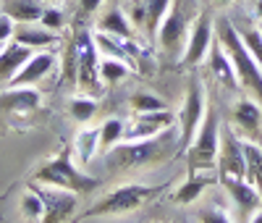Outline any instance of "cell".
Instances as JSON below:
<instances>
[{"mask_svg":"<svg viewBox=\"0 0 262 223\" xmlns=\"http://www.w3.org/2000/svg\"><path fill=\"white\" fill-rule=\"evenodd\" d=\"M179 142H181V137H176V131L170 126L147 139H121L107 152H102V158H105V166L113 171L144 168V166H155V163L165 160L173 145H179Z\"/></svg>","mask_w":262,"mask_h":223,"instance_id":"obj_1","label":"cell"},{"mask_svg":"<svg viewBox=\"0 0 262 223\" xmlns=\"http://www.w3.org/2000/svg\"><path fill=\"white\" fill-rule=\"evenodd\" d=\"M215 37L221 39V45L226 48L233 69H236V79H238V87H244L247 92L254 95V100L262 105V69L259 63L252 58L249 48L244 45L242 34H238L236 24L231 18H221L215 27Z\"/></svg>","mask_w":262,"mask_h":223,"instance_id":"obj_2","label":"cell"},{"mask_svg":"<svg viewBox=\"0 0 262 223\" xmlns=\"http://www.w3.org/2000/svg\"><path fill=\"white\" fill-rule=\"evenodd\" d=\"M32 181L39 184H53V187H63V189H71L76 194H86V192H95L100 187V181L95 176L84 173L74 158H71V147H63L55 158L45 160L34 173H32Z\"/></svg>","mask_w":262,"mask_h":223,"instance_id":"obj_3","label":"cell"},{"mask_svg":"<svg viewBox=\"0 0 262 223\" xmlns=\"http://www.w3.org/2000/svg\"><path fill=\"white\" fill-rule=\"evenodd\" d=\"M196 16H200V8H196L194 0H170V8L163 18V24L158 29V39H155L170 60L184 55L186 37Z\"/></svg>","mask_w":262,"mask_h":223,"instance_id":"obj_4","label":"cell"},{"mask_svg":"<svg viewBox=\"0 0 262 223\" xmlns=\"http://www.w3.org/2000/svg\"><path fill=\"white\" fill-rule=\"evenodd\" d=\"M217 152H221V116H217V108L210 103L194 139L186 147L189 173H205V171L215 168Z\"/></svg>","mask_w":262,"mask_h":223,"instance_id":"obj_5","label":"cell"},{"mask_svg":"<svg viewBox=\"0 0 262 223\" xmlns=\"http://www.w3.org/2000/svg\"><path fill=\"white\" fill-rule=\"evenodd\" d=\"M163 187H147V184H123L113 192H107L100 202H95L86 213L79 215V220H92V218H118L139 210L147 199H152Z\"/></svg>","mask_w":262,"mask_h":223,"instance_id":"obj_6","label":"cell"},{"mask_svg":"<svg viewBox=\"0 0 262 223\" xmlns=\"http://www.w3.org/2000/svg\"><path fill=\"white\" fill-rule=\"evenodd\" d=\"M207 89H205V82L200 79V74H191L189 76V87H186V95H184V105H181V113H179V124H181V147L186 150L189 142L194 139L196 129H200L205 113H207Z\"/></svg>","mask_w":262,"mask_h":223,"instance_id":"obj_7","label":"cell"},{"mask_svg":"<svg viewBox=\"0 0 262 223\" xmlns=\"http://www.w3.org/2000/svg\"><path fill=\"white\" fill-rule=\"evenodd\" d=\"M76 37V45H79V79L76 84L81 87V92L92 95V92H100V50L95 45V34L90 29H79L74 32Z\"/></svg>","mask_w":262,"mask_h":223,"instance_id":"obj_8","label":"cell"},{"mask_svg":"<svg viewBox=\"0 0 262 223\" xmlns=\"http://www.w3.org/2000/svg\"><path fill=\"white\" fill-rule=\"evenodd\" d=\"M215 39V24H212V16L210 11H200V16L194 18V24L189 29V37H186V48H184V55H181V63L194 69L196 63H202L210 53V45Z\"/></svg>","mask_w":262,"mask_h":223,"instance_id":"obj_9","label":"cell"},{"mask_svg":"<svg viewBox=\"0 0 262 223\" xmlns=\"http://www.w3.org/2000/svg\"><path fill=\"white\" fill-rule=\"evenodd\" d=\"M32 189L42 197V202H45V218L48 223H55V220H66L69 215H74L79 199H76V192L71 189H63V187H53V184H39L34 181Z\"/></svg>","mask_w":262,"mask_h":223,"instance_id":"obj_10","label":"cell"},{"mask_svg":"<svg viewBox=\"0 0 262 223\" xmlns=\"http://www.w3.org/2000/svg\"><path fill=\"white\" fill-rule=\"evenodd\" d=\"M221 184L226 187L233 210L242 213V218H249V215L262 205V194H259V189L249 181L247 176H223V178H221Z\"/></svg>","mask_w":262,"mask_h":223,"instance_id":"obj_11","label":"cell"},{"mask_svg":"<svg viewBox=\"0 0 262 223\" xmlns=\"http://www.w3.org/2000/svg\"><path fill=\"white\" fill-rule=\"evenodd\" d=\"M215 168L221 171V178H223V176H247L244 145H242V137H238L233 129H226V131H223L221 152H217Z\"/></svg>","mask_w":262,"mask_h":223,"instance_id":"obj_12","label":"cell"},{"mask_svg":"<svg viewBox=\"0 0 262 223\" xmlns=\"http://www.w3.org/2000/svg\"><path fill=\"white\" fill-rule=\"evenodd\" d=\"M231 126L238 131V137L257 142L262 137V108H259V103L257 100H249V97L233 103Z\"/></svg>","mask_w":262,"mask_h":223,"instance_id":"obj_13","label":"cell"},{"mask_svg":"<svg viewBox=\"0 0 262 223\" xmlns=\"http://www.w3.org/2000/svg\"><path fill=\"white\" fill-rule=\"evenodd\" d=\"M55 66H58L55 53H50V50L32 53V58L21 66L18 74L11 79V87H34V84H39L42 79H48Z\"/></svg>","mask_w":262,"mask_h":223,"instance_id":"obj_14","label":"cell"},{"mask_svg":"<svg viewBox=\"0 0 262 223\" xmlns=\"http://www.w3.org/2000/svg\"><path fill=\"white\" fill-rule=\"evenodd\" d=\"M11 39L27 45V48H32V50H48L50 45L58 42V32L42 27L39 21H16Z\"/></svg>","mask_w":262,"mask_h":223,"instance_id":"obj_15","label":"cell"},{"mask_svg":"<svg viewBox=\"0 0 262 223\" xmlns=\"http://www.w3.org/2000/svg\"><path fill=\"white\" fill-rule=\"evenodd\" d=\"M207 66H210V71L212 76L221 82L226 89H236L238 87V79H236V69H233V63L226 53V48L221 45V39H212L210 45V53H207Z\"/></svg>","mask_w":262,"mask_h":223,"instance_id":"obj_16","label":"cell"},{"mask_svg":"<svg viewBox=\"0 0 262 223\" xmlns=\"http://www.w3.org/2000/svg\"><path fill=\"white\" fill-rule=\"evenodd\" d=\"M32 53H34L32 48H27V45H21L16 39L6 42L3 50H0V82H11L21 66L32 58Z\"/></svg>","mask_w":262,"mask_h":223,"instance_id":"obj_17","label":"cell"},{"mask_svg":"<svg viewBox=\"0 0 262 223\" xmlns=\"http://www.w3.org/2000/svg\"><path fill=\"white\" fill-rule=\"evenodd\" d=\"M42 95L34 87H8L0 92V110H18V113H27V110L39 108Z\"/></svg>","mask_w":262,"mask_h":223,"instance_id":"obj_18","label":"cell"},{"mask_svg":"<svg viewBox=\"0 0 262 223\" xmlns=\"http://www.w3.org/2000/svg\"><path fill=\"white\" fill-rule=\"evenodd\" d=\"M95 45L100 55H111V58H121L126 63L134 60V55L139 53V48H131V42L123 39V37H116V34H107V32H95Z\"/></svg>","mask_w":262,"mask_h":223,"instance_id":"obj_19","label":"cell"},{"mask_svg":"<svg viewBox=\"0 0 262 223\" xmlns=\"http://www.w3.org/2000/svg\"><path fill=\"white\" fill-rule=\"evenodd\" d=\"M0 11L13 21H39L45 0H0Z\"/></svg>","mask_w":262,"mask_h":223,"instance_id":"obj_20","label":"cell"},{"mask_svg":"<svg viewBox=\"0 0 262 223\" xmlns=\"http://www.w3.org/2000/svg\"><path fill=\"white\" fill-rule=\"evenodd\" d=\"M97 29L100 32H107V34H116V37H123V39H131L134 37V24H131V18L126 16V11L121 8H111L105 11L102 18L97 21Z\"/></svg>","mask_w":262,"mask_h":223,"instance_id":"obj_21","label":"cell"},{"mask_svg":"<svg viewBox=\"0 0 262 223\" xmlns=\"http://www.w3.org/2000/svg\"><path fill=\"white\" fill-rule=\"evenodd\" d=\"M79 79V45L76 37L66 39L63 53H60V87H74Z\"/></svg>","mask_w":262,"mask_h":223,"instance_id":"obj_22","label":"cell"},{"mask_svg":"<svg viewBox=\"0 0 262 223\" xmlns=\"http://www.w3.org/2000/svg\"><path fill=\"white\" fill-rule=\"evenodd\" d=\"M74 152L79 158V166H90L92 158L100 152V126L81 129L74 139Z\"/></svg>","mask_w":262,"mask_h":223,"instance_id":"obj_23","label":"cell"},{"mask_svg":"<svg viewBox=\"0 0 262 223\" xmlns=\"http://www.w3.org/2000/svg\"><path fill=\"white\" fill-rule=\"evenodd\" d=\"M128 74H131V63H126L121 58H111V55H100V82H102V87L118 84Z\"/></svg>","mask_w":262,"mask_h":223,"instance_id":"obj_24","label":"cell"},{"mask_svg":"<svg viewBox=\"0 0 262 223\" xmlns=\"http://www.w3.org/2000/svg\"><path fill=\"white\" fill-rule=\"evenodd\" d=\"M147 3V21H144V37L147 42L158 39V29L163 24V18L170 8V0H144Z\"/></svg>","mask_w":262,"mask_h":223,"instance_id":"obj_25","label":"cell"},{"mask_svg":"<svg viewBox=\"0 0 262 223\" xmlns=\"http://www.w3.org/2000/svg\"><path fill=\"white\" fill-rule=\"evenodd\" d=\"M242 145H244V158H247V178L262 194V147L244 137H242Z\"/></svg>","mask_w":262,"mask_h":223,"instance_id":"obj_26","label":"cell"},{"mask_svg":"<svg viewBox=\"0 0 262 223\" xmlns=\"http://www.w3.org/2000/svg\"><path fill=\"white\" fill-rule=\"evenodd\" d=\"M97 97H92V95H86V92H81V95H74L71 100H69V113H71V118L74 121H79V124H86V121H92L95 118V113H97Z\"/></svg>","mask_w":262,"mask_h":223,"instance_id":"obj_27","label":"cell"},{"mask_svg":"<svg viewBox=\"0 0 262 223\" xmlns=\"http://www.w3.org/2000/svg\"><path fill=\"white\" fill-rule=\"evenodd\" d=\"M126 134V121L123 118H105L100 124V152H107L113 145H118Z\"/></svg>","mask_w":262,"mask_h":223,"instance_id":"obj_28","label":"cell"},{"mask_svg":"<svg viewBox=\"0 0 262 223\" xmlns=\"http://www.w3.org/2000/svg\"><path fill=\"white\" fill-rule=\"evenodd\" d=\"M212 184V178H207V176H196V173H189V178H186V184L176 192V202H181V205H189V202H194V199H200V194L207 189Z\"/></svg>","mask_w":262,"mask_h":223,"instance_id":"obj_29","label":"cell"},{"mask_svg":"<svg viewBox=\"0 0 262 223\" xmlns=\"http://www.w3.org/2000/svg\"><path fill=\"white\" fill-rule=\"evenodd\" d=\"M18 210H21V218H24V220H42V218H45V202H42V197L34 189L21 194Z\"/></svg>","mask_w":262,"mask_h":223,"instance_id":"obj_30","label":"cell"},{"mask_svg":"<svg viewBox=\"0 0 262 223\" xmlns=\"http://www.w3.org/2000/svg\"><path fill=\"white\" fill-rule=\"evenodd\" d=\"M128 105H131L134 113H147V110H163V108H168V103L163 97L152 95V92H134L131 100H128Z\"/></svg>","mask_w":262,"mask_h":223,"instance_id":"obj_31","label":"cell"},{"mask_svg":"<svg viewBox=\"0 0 262 223\" xmlns=\"http://www.w3.org/2000/svg\"><path fill=\"white\" fill-rule=\"evenodd\" d=\"M236 29H238V34H242L244 45L249 48L252 58L259 63V69H262V32H259V27L247 24V27H236Z\"/></svg>","mask_w":262,"mask_h":223,"instance_id":"obj_32","label":"cell"},{"mask_svg":"<svg viewBox=\"0 0 262 223\" xmlns=\"http://www.w3.org/2000/svg\"><path fill=\"white\" fill-rule=\"evenodd\" d=\"M39 24L60 34V32L66 29V24H69V21H66V13H63L60 8H55V6H45V11H42V16H39Z\"/></svg>","mask_w":262,"mask_h":223,"instance_id":"obj_33","label":"cell"},{"mask_svg":"<svg viewBox=\"0 0 262 223\" xmlns=\"http://www.w3.org/2000/svg\"><path fill=\"white\" fill-rule=\"evenodd\" d=\"M196 218L205 220V223H221V220L226 223V220H231V215L226 210H217V208H202Z\"/></svg>","mask_w":262,"mask_h":223,"instance_id":"obj_34","label":"cell"},{"mask_svg":"<svg viewBox=\"0 0 262 223\" xmlns=\"http://www.w3.org/2000/svg\"><path fill=\"white\" fill-rule=\"evenodd\" d=\"M13 24H16V21L8 18L3 11H0V45L11 39V34H13Z\"/></svg>","mask_w":262,"mask_h":223,"instance_id":"obj_35","label":"cell"},{"mask_svg":"<svg viewBox=\"0 0 262 223\" xmlns=\"http://www.w3.org/2000/svg\"><path fill=\"white\" fill-rule=\"evenodd\" d=\"M100 6H102V0H79V8L86 16H92L95 11H100Z\"/></svg>","mask_w":262,"mask_h":223,"instance_id":"obj_36","label":"cell"},{"mask_svg":"<svg viewBox=\"0 0 262 223\" xmlns=\"http://www.w3.org/2000/svg\"><path fill=\"white\" fill-rule=\"evenodd\" d=\"M247 220H252V223H262V205H259V208H257V210L247 218Z\"/></svg>","mask_w":262,"mask_h":223,"instance_id":"obj_37","label":"cell"},{"mask_svg":"<svg viewBox=\"0 0 262 223\" xmlns=\"http://www.w3.org/2000/svg\"><path fill=\"white\" fill-rule=\"evenodd\" d=\"M254 16L262 21V0H257V3H254Z\"/></svg>","mask_w":262,"mask_h":223,"instance_id":"obj_38","label":"cell"},{"mask_svg":"<svg viewBox=\"0 0 262 223\" xmlns=\"http://www.w3.org/2000/svg\"><path fill=\"white\" fill-rule=\"evenodd\" d=\"M217 3H221V6H228V3H231V0H217Z\"/></svg>","mask_w":262,"mask_h":223,"instance_id":"obj_39","label":"cell"},{"mask_svg":"<svg viewBox=\"0 0 262 223\" xmlns=\"http://www.w3.org/2000/svg\"><path fill=\"white\" fill-rule=\"evenodd\" d=\"M3 45H6V42H3ZM3 45H0V50H3Z\"/></svg>","mask_w":262,"mask_h":223,"instance_id":"obj_40","label":"cell"},{"mask_svg":"<svg viewBox=\"0 0 262 223\" xmlns=\"http://www.w3.org/2000/svg\"><path fill=\"white\" fill-rule=\"evenodd\" d=\"M45 3H53V0H45Z\"/></svg>","mask_w":262,"mask_h":223,"instance_id":"obj_41","label":"cell"},{"mask_svg":"<svg viewBox=\"0 0 262 223\" xmlns=\"http://www.w3.org/2000/svg\"><path fill=\"white\" fill-rule=\"evenodd\" d=\"M121 3H126V0H121Z\"/></svg>","mask_w":262,"mask_h":223,"instance_id":"obj_42","label":"cell"},{"mask_svg":"<svg viewBox=\"0 0 262 223\" xmlns=\"http://www.w3.org/2000/svg\"><path fill=\"white\" fill-rule=\"evenodd\" d=\"M259 32H262V27H259Z\"/></svg>","mask_w":262,"mask_h":223,"instance_id":"obj_43","label":"cell"}]
</instances>
